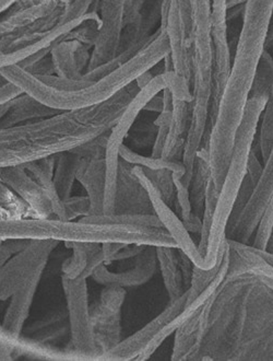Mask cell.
Here are the masks:
<instances>
[{
  "instance_id": "cell-1",
  "label": "cell",
  "mask_w": 273,
  "mask_h": 361,
  "mask_svg": "<svg viewBox=\"0 0 273 361\" xmlns=\"http://www.w3.org/2000/svg\"><path fill=\"white\" fill-rule=\"evenodd\" d=\"M272 19L273 0H247L244 4L231 73L208 136L210 176L217 190L222 186L257 69L266 51Z\"/></svg>"
},
{
  "instance_id": "cell-2",
  "label": "cell",
  "mask_w": 273,
  "mask_h": 361,
  "mask_svg": "<svg viewBox=\"0 0 273 361\" xmlns=\"http://www.w3.org/2000/svg\"><path fill=\"white\" fill-rule=\"evenodd\" d=\"M139 90L136 81L102 104L0 128V169L56 156L98 140L112 130Z\"/></svg>"
},
{
  "instance_id": "cell-3",
  "label": "cell",
  "mask_w": 273,
  "mask_h": 361,
  "mask_svg": "<svg viewBox=\"0 0 273 361\" xmlns=\"http://www.w3.org/2000/svg\"><path fill=\"white\" fill-rule=\"evenodd\" d=\"M169 55V37L165 27L160 25L152 39L134 56L96 81L70 80L54 73H35L18 65L1 68L0 73L23 93L49 108L68 112L110 100Z\"/></svg>"
},
{
  "instance_id": "cell-4",
  "label": "cell",
  "mask_w": 273,
  "mask_h": 361,
  "mask_svg": "<svg viewBox=\"0 0 273 361\" xmlns=\"http://www.w3.org/2000/svg\"><path fill=\"white\" fill-rule=\"evenodd\" d=\"M269 95H250L244 118L237 130L234 148L217 197L212 226L208 241L207 259L210 269L217 265L227 240V226L234 212L241 188L247 176L249 154L254 146L260 120L268 103Z\"/></svg>"
},
{
  "instance_id": "cell-5",
  "label": "cell",
  "mask_w": 273,
  "mask_h": 361,
  "mask_svg": "<svg viewBox=\"0 0 273 361\" xmlns=\"http://www.w3.org/2000/svg\"><path fill=\"white\" fill-rule=\"evenodd\" d=\"M73 0H35L0 20V51H13L31 44L61 25Z\"/></svg>"
},
{
  "instance_id": "cell-6",
  "label": "cell",
  "mask_w": 273,
  "mask_h": 361,
  "mask_svg": "<svg viewBox=\"0 0 273 361\" xmlns=\"http://www.w3.org/2000/svg\"><path fill=\"white\" fill-rule=\"evenodd\" d=\"M169 78L165 73L153 77L146 86L140 89L130 101L127 108L122 113L118 123L112 127L108 135L105 145V166H106V178H105L104 214H114L116 193H118V171H120V152L124 145L125 137L127 136L134 121L139 116L141 111L146 110V105L154 97L167 88Z\"/></svg>"
},
{
  "instance_id": "cell-7",
  "label": "cell",
  "mask_w": 273,
  "mask_h": 361,
  "mask_svg": "<svg viewBox=\"0 0 273 361\" xmlns=\"http://www.w3.org/2000/svg\"><path fill=\"white\" fill-rule=\"evenodd\" d=\"M57 240H32L23 251L13 254L0 269V300L11 298L37 276L43 275Z\"/></svg>"
},
{
  "instance_id": "cell-8",
  "label": "cell",
  "mask_w": 273,
  "mask_h": 361,
  "mask_svg": "<svg viewBox=\"0 0 273 361\" xmlns=\"http://www.w3.org/2000/svg\"><path fill=\"white\" fill-rule=\"evenodd\" d=\"M63 287L66 295L73 348L80 353L87 360L100 359L91 323L87 279H69L63 277Z\"/></svg>"
},
{
  "instance_id": "cell-9",
  "label": "cell",
  "mask_w": 273,
  "mask_h": 361,
  "mask_svg": "<svg viewBox=\"0 0 273 361\" xmlns=\"http://www.w3.org/2000/svg\"><path fill=\"white\" fill-rule=\"evenodd\" d=\"M212 21L213 73L212 90L210 99L209 123L207 132L212 128L220 101L231 73V51L227 35V0H211Z\"/></svg>"
},
{
  "instance_id": "cell-10",
  "label": "cell",
  "mask_w": 273,
  "mask_h": 361,
  "mask_svg": "<svg viewBox=\"0 0 273 361\" xmlns=\"http://www.w3.org/2000/svg\"><path fill=\"white\" fill-rule=\"evenodd\" d=\"M132 173L146 190L153 207L154 214L162 222L164 229L169 232L177 244V249L184 252L193 261L195 267L201 269H211L208 265L207 259L201 253L197 244L191 237V232L186 229L183 220L176 215L171 206L164 200L159 188L146 174V170L142 166H132Z\"/></svg>"
},
{
  "instance_id": "cell-11",
  "label": "cell",
  "mask_w": 273,
  "mask_h": 361,
  "mask_svg": "<svg viewBox=\"0 0 273 361\" xmlns=\"http://www.w3.org/2000/svg\"><path fill=\"white\" fill-rule=\"evenodd\" d=\"M126 290L118 286H106L96 305L91 310L94 341L99 358L118 346L122 339V310Z\"/></svg>"
},
{
  "instance_id": "cell-12",
  "label": "cell",
  "mask_w": 273,
  "mask_h": 361,
  "mask_svg": "<svg viewBox=\"0 0 273 361\" xmlns=\"http://www.w3.org/2000/svg\"><path fill=\"white\" fill-rule=\"evenodd\" d=\"M127 3L128 0H101V27L86 71L98 68L118 56Z\"/></svg>"
},
{
  "instance_id": "cell-13",
  "label": "cell",
  "mask_w": 273,
  "mask_h": 361,
  "mask_svg": "<svg viewBox=\"0 0 273 361\" xmlns=\"http://www.w3.org/2000/svg\"><path fill=\"white\" fill-rule=\"evenodd\" d=\"M187 297L188 290H186L179 298L170 301V305L155 319L144 325L141 330L134 333L125 341H122L118 346L110 349V352L104 355L103 359H108V360L136 359V360L164 327L184 310Z\"/></svg>"
},
{
  "instance_id": "cell-14",
  "label": "cell",
  "mask_w": 273,
  "mask_h": 361,
  "mask_svg": "<svg viewBox=\"0 0 273 361\" xmlns=\"http://www.w3.org/2000/svg\"><path fill=\"white\" fill-rule=\"evenodd\" d=\"M0 180L13 190L15 195L19 196L37 218H56L51 200L44 188L37 183V180L27 171L23 164L0 169Z\"/></svg>"
},
{
  "instance_id": "cell-15",
  "label": "cell",
  "mask_w": 273,
  "mask_h": 361,
  "mask_svg": "<svg viewBox=\"0 0 273 361\" xmlns=\"http://www.w3.org/2000/svg\"><path fill=\"white\" fill-rule=\"evenodd\" d=\"M155 247L148 245L134 259V265L125 271H108L102 264L94 271L92 279L104 286H118L122 288H132L148 283L158 269Z\"/></svg>"
},
{
  "instance_id": "cell-16",
  "label": "cell",
  "mask_w": 273,
  "mask_h": 361,
  "mask_svg": "<svg viewBox=\"0 0 273 361\" xmlns=\"http://www.w3.org/2000/svg\"><path fill=\"white\" fill-rule=\"evenodd\" d=\"M82 157V161L77 173V180L82 184L88 193L91 204L90 215H103L106 178L105 147H101L96 152Z\"/></svg>"
},
{
  "instance_id": "cell-17",
  "label": "cell",
  "mask_w": 273,
  "mask_h": 361,
  "mask_svg": "<svg viewBox=\"0 0 273 361\" xmlns=\"http://www.w3.org/2000/svg\"><path fill=\"white\" fill-rule=\"evenodd\" d=\"M114 214H154L149 196L132 173V166L120 159Z\"/></svg>"
},
{
  "instance_id": "cell-18",
  "label": "cell",
  "mask_w": 273,
  "mask_h": 361,
  "mask_svg": "<svg viewBox=\"0 0 273 361\" xmlns=\"http://www.w3.org/2000/svg\"><path fill=\"white\" fill-rule=\"evenodd\" d=\"M51 54L55 75L70 80H79L90 61L86 45L78 39L61 42Z\"/></svg>"
},
{
  "instance_id": "cell-19",
  "label": "cell",
  "mask_w": 273,
  "mask_h": 361,
  "mask_svg": "<svg viewBox=\"0 0 273 361\" xmlns=\"http://www.w3.org/2000/svg\"><path fill=\"white\" fill-rule=\"evenodd\" d=\"M41 279L42 275L37 276L11 297V301L3 322V326L6 330L18 336L21 335L23 326L29 317L30 310L34 301L35 293Z\"/></svg>"
},
{
  "instance_id": "cell-20",
  "label": "cell",
  "mask_w": 273,
  "mask_h": 361,
  "mask_svg": "<svg viewBox=\"0 0 273 361\" xmlns=\"http://www.w3.org/2000/svg\"><path fill=\"white\" fill-rule=\"evenodd\" d=\"M59 111L49 108L43 103L35 100L32 97L23 93L11 101V106L7 114L0 121V128L17 126L25 124V122H33V120H43L58 114Z\"/></svg>"
},
{
  "instance_id": "cell-21",
  "label": "cell",
  "mask_w": 273,
  "mask_h": 361,
  "mask_svg": "<svg viewBox=\"0 0 273 361\" xmlns=\"http://www.w3.org/2000/svg\"><path fill=\"white\" fill-rule=\"evenodd\" d=\"M155 251L170 301L176 300L186 291L178 249L172 247H156Z\"/></svg>"
},
{
  "instance_id": "cell-22",
  "label": "cell",
  "mask_w": 273,
  "mask_h": 361,
  "mask_svg": "<svg viewBox=\"0 0 273 361\" xmlns=\"http://www.w3.org/2000/svg\"><path fill=\"white\" fill-rule=\"evenodd\" d=\"M231 253L241 262L239 271L246 269L249 273L256 276L265 285L273 289V267L259 254L258 249L248 247L243 242L229 239L227 237Z\"/></svg>"
},
{
  "instance_id": "cell-23",
  "label": "cell",
  "mask_w": 273,
  "mask_h": 361,
  "mask_svg": "<svg viewBox=\"0 0 273 361\" xmlns=\"http://www.w3.org/2000/svg\"><path fill=\"white\" fill-rule=\"evenodd\" d=\"M82 158V154L76 149L61 152L56 156L54 183L58 195L64 202L71 197L73 182L77 180Z\"/></svg>"
},
{
  "instance_id": "cell-24",
  "label": "cell",
  "mask_w": 273,
  "mask_h": 361,
  "mask_svg": "<svg viewBox=\"0 0 273 361\" xmlns=\"http://www.w3.org/2000/svg\"><path fill=\"white\" fill-rule=\"evenodd\" d=\"M71 250L72 257L63 265V277L69 279H83L88 267L89 259L102 243L96 242H65Z\"/></svg>"
},
{
  "instance_id": "cell-25",
  "label": "cell",
  "mask_w": 273,
  "mask_h": 361,
  "mask_svg": "<svg viewBox=\"0 0 273 361\" xmlns=\"http://www.w3.org/2000/svg\"><path fill=\"white\" fill-rule=\"evenodd\" d=\"M120 159L124 161L128 162L132 166H139L142 168L149 169L153 171L158 170H170L173 174L181 176L182 178L185 176L186 169L184 166L183 161H178L176 159L154 158V157H144L141 154L132 152L127 146L122 145L120 152Z\"/></svg>"
},
{
  "instance_id": "cell-26",
  "label": "cell",
  "mask_w": 273,
  "mask_h": 361,
  "mask_svg": "<svg viewBox=\"0 0 273 361\" xmlns=\"http://www.w3.org/2000/svg\"><path fill=\"white\" fill-rule=\"evenodd\" d=\"M37 218L19 196L0 180V219Z\"/></svg>"
},
{
  "instance_id": "cell-27",
  "label": "cell",
  "mask_w": 273,
  "mask_h": 361,
  "mask_svg": "<svg viewBox=\"0 0 273 361\" xmlns=\"http://www.w3.org/2000/svg\"><path fill=\"white\" fill-rule=\"evenodd\" d=\"M219 190L215 188L212 178H210L208 182L207 192H205V209H203V227L201 231V240L198 244V249L205 257L207 254L208 241H209L210 230L212 226L213 216H215V207H217V197H219Z\"/></svg>"
},
{
  "instance_id": "cell-28",
  "label": "cell",
  "mask_w": 273,
  "mask_h": 361,
  "mask_svg": "<svg viewBox=\"0 0 273 361\" xmlns=\"http://www.w3.org/2000/svg\"><path fill=\"white\" fill-rule=\"evenodd\" d=\"M273 85V57L268 51H265L259 63L250 95H269Z\"/></svg>"
},
{
  "instance_id": "cell-29",
  "label": "cell",
  "mask_w": 273,
  "mask_h": 361,
  "mask_svg": "<svg viewBox=\"0 0 273 361\" xmlns=\"http://www.w3.org/2000/svg\"><path fill=\"white\" fill-rule=\"evenodd\" d=\"M273 231V194L269 200L268 205L265 209L264 215L261 217L257 227L256 237L254 240V247L261 251H266L269 239Z\"/></svg>"
},
{
  "instance_id": "cell-30",
  "label": "cell",
  "mask_w": 273,
  "mask_h": 361,
  "mask_svg": "<svg viewBox=\"0 0 273 361\" xmlns=\"http://www.w3.org/2000/svg\"><path fill=\"white\" fill-rule=\"evenodd\" d=\"M65 208H66L67 218L68 220L76 219L78 217H86L90 215L91 204L88 196H71L68 200H65Z\"/></svg>"
},
{
  "instance_id": "cell-31",
  "label": "cell",
  "mask_w": 273,
  "mask_h": 361,
  "mask_svg": "<svg viewBox=\"0 0 273 361\" xmlns=\"http://www.w3.org/2000/svg\"><path fill=\"white\" fill-rule=\"evenodd\" d=\"M262 171H264V166L261 164L256 152L253 149L251 150L250 154H249L247 176H248L249 180H250L254 188L256 186V184L258 183L259 178H260Z\"/></svg>"
},
{
  "instance_id": "cell-32",
  "label": "cell",
  "mask_w": 273,
  "mask_h": 361,
  "mask_svg": "<svg viewBox=\"0 0 273 361\" xmlns=\"http://www.w3.org/2000/svg\"><path fill=\"white\" fill-rule=\"evenodd\" d=\"M20 94H23V91L8 81L3 86H0V104L9 102L19 97Z\"/></svg>"
},
{
  "instance_id": "cell-33",
  "label": "cell",
  "mask_w": 273,
  "mask_h": 361,
  "mask_svg": "<svg viewBox=\"0 0 273 361\" xmlns=\"http://www.w3.org/2000/svg\"><path fill=\"white\" fill-rule=\"evenodd\" d=\"M11 101H9V102L7 103H4V104H0V121L3 120L4 116H5V115L7 114L8 111H9L10 106H11Z\"/></svg>"
},
{
  "instance_id": "cell-34",
  "label": "cell",
  "mask_w": 273,
  "mask_h": 361,
  "mask_svg": "<svg viewBox=\"0 0 273 361\" xmlns=\"http://www.w3.org/2000/svg\"><path fill=\"white\" fill-rule=\"evenodd\" d=\"M247 0H227V10L232 9L234 7H239V5L246 3Z\"/></svg>"
},
{
  "instance_id": "cell-35",
  "label": "cell",
  "mask_w": 273,
  "mask_h": 361,
  "mask_svg": "<svg viewBox=\"0 0 273 361\" xmlns=\"http://www.w3.org/2000/svg\"><path fill=\"white\" fill-rule=\"evenodd\" d=\"M257 249V247H256ZM259 254H260L261 257H264L269 264H271L273 267V254L269 253L268 251H261V250L258 249Z\"/></svg>"
},
{
  "instance_id": "cell-36",
  "label": "cell",
  "mask_w": 273,
  "mask_h": 361,
  "mask_svg": "<svg viewBox=\"0 0 273 361\" xmlns=\"http://www.w3.org/2000/svg\"><path fill=\"white\" fill-rule=\"evenodd\" d=\"M266 251L273 254V231L272 233H271L270 239H269L268 247H267Z\"/></svg>"
},
{
  "instance_id": "cell-37",
  "label": "cell",
  "mask_w": 273,
  "mask_h": 361,
  "mask_svg": "<svg viewBox=\"0 0 273 361\" xmlns=\"http://www.w3.org/2000/svg\"><path fill=\"white\" fill-rule=\"evenodd\" d=\"M7 79L5 78V77L0 73V86H3V85H5V83H7Z\"/></svg>"
},
{
  "instance_id": "cell-38",
  "label": "cell",
  "mask_w": 273,
  "mask_h": 361,
  "mask_svg": "<svg viewBox=\"0 0 273 361\" xmlns=\"http://www.w3.org/2000/svg\"><path fill=\"white\" fill-rule=\"evenodd\" d=\"M0 325H1V322H0Z\"/></svg>"
},
{
  "instance_id": "cell-39",
  "label": "cell",
  "mask_w": 273,
  "mask_h": 361,
  "mask_svg": "<svg viewBox=\"0 0 273 361\" xmlns=\"http://www.w3.org/2000/svg\"><path fill=\"white\" fill-rule=\"evenodd\" d=\"M1 242H3V241H0V243H1Z\"/></svg>"
}]
</instances>
